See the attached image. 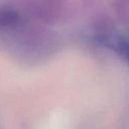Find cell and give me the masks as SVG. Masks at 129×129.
<instances>
[{
    "label": "cell",
    "mask_w": 129,
    "mask_h": 129,
    "mask_svg": "<svg viewBox=\"0 0 129 129\" xmlns=\"http://www.w3.org/2000/svg\"><path fill=\"white\" fill-rule=\"evenodd\" d=\"M20 16L10 7L0 8V28H13L18 25Z\"/></svg>",
    "instance_id": "1"
},
{
    "label": "cell",
    "mask_w": 129,
    "mask_h": 129,
    "mask_svg": "<svg viewBox=\"0 0 129 129\" xmlns=\"http://www.w3.org/2000/svg\"><path fill=\"white\" fill-rule=\"evenodd\" d=\"M127 59H128V61H129V51H128V55H127Z\"/></svg>",
    "instance_id": "2"
}]
</instances>
